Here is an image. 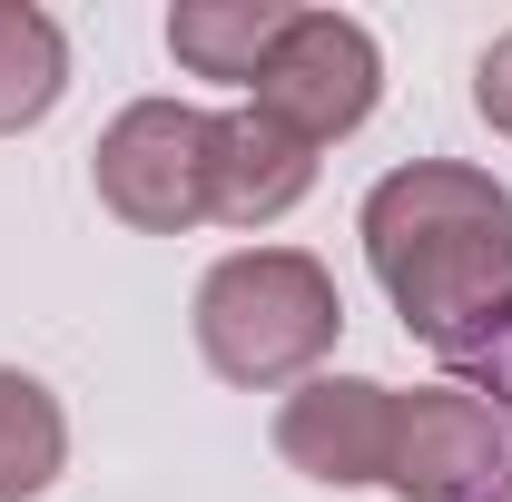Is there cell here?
<instances>
[{
  "label": "cell",
  "instance_id": "cell-7",
  "mask_svg": "<svg viewBox=\"0 0 512 502\" xmlns=\"http://www.w3.org/2000/svg\"><path fill=\"white\" fill-rule=\"evenodd\" d=\"M316 188V148L296 128H276L266 109H227L217 119V217L227 227H266Z\"/></svg>",
  "mask_w": 512,
  "mask_h": 502
},
{
  "label": "cell",
  "instance_id": "cell-6",
  "mask_svg": "<svg viewBox=\"0 0 512 502\" xmlns=\"http://www.w3.org/2000/svg\"><path fill=\"white\" fill-rule=\"evenodd\" d=\"M276 453L306 483H384L394 453V384L365 375H306L276 404Z\"/></svg>",
  "mask_w": 512,
  "mask_h": 502
},
{
  "label": "cell",
  "instance_id": "cell-10",
  "mask_svg": "<svg viewBox=\"0 0 512 502\" xmlns=\"http://www.w3.org/2000/svg\"><path fill=\"white\" fill-rule=\"evenodd\" d=\"M69 89V40L50 10H30V0H0V138L30 119H50Z\"/></svg>",
  "mask_w": 512,
  "mask_h": 502
},
{
  "label": "cell",
  "instance_id": "cell-11",
  "mask_svg": "<svg viewBox=\"0 0 512 502\" xmlns=\"http://www.w3.org/2000/svg\"><path fill=\"white\" fill-rule=\"evenodd\" d=\"M473 109H483V119L512 138V30L483 50V60H473Z\"/></svg>",
  "mask_w": 512,
  "mask_h": 502
},
{
  "label": "cell",
  "instance_id": "cell-2",
  "mask_svg": "<svg viewBox=\"0 0 512 502\" xmlns=\"http://www.w3.org/2000/svg\"><path fill=\"white\" fill-rule=\"evenodd\" d=\"M335 335H345V296L306 247H247L207 266V286H197V355L247 394L316 375Z\"/></svg>",
  "mask_w": 512,
  "mask_h": 502
},
{
  "label": "cell",
  "instance_id": "cell-8",
  "mask_svg": "<svg viewBox=\"0 0 512 502\" xmlns=\"http://www.w3.org/2000/svg\"><path fill=\"white\" fill-rule=\"evenodd\" d=\"M286 0H178L168 10V50L197 69V79H237V89H256V69H266V50L286 40Z\"/></svg>",
  "mask_w": 512,
  "mask_h": 502
},
{
  "label": "cell",
  "instance_id": "cell-9",
  "mask_svg": "<svg viewBox=\"0 0 512 502\" xmlns=\"http://www.w3.org/2000/svg\"><path fill=\"white\" fill-rule=\"evenodd\" d=\"M69 463V424H60V394L20 365H0V502H30L50 493Z\"/></svg>",
  "mask_w": 512,
  "mask_h": 502
},
{
  "label": "cell",
  "instance_id": "cell-3",
  "mask_svg": "<svg viewBox=\"0 0 512 502\" xmlns=\"http://www.w3.org/2000/svg\"><path fill=\"white\" fill-rule=\"evenodd\" d=\"M99 207L138 227V237H188L217 217V119L178 109V99H138L109 119V138L89 148Z\"/></svg>",
  "mask_w": 512,
  "mask_h": 502
},
{
  "label": "cell",
  "instance_id": "cell-1",
  "mask_svg": "<svg viewBox=\"0 0 512 502\" xmlns=\"http://www.w3.org/2000/svg\"><path fill=\"white\" fill-rule=\"evenodd\" d=\"M365 256L414 345L493 355L512 335V197L463 158H414L365 197Z\"/></svg>",
  "mask_w": 512,
  "mask_h": 502
},
{
  "label": "cell",
  "instance_id": "cell-5",
  "mask_svg": "<svg viewBox=\"0 0 512 502\" xmlns=\"http://www.w3.org/2000/svg\"><path fill=\"white\" fill-rule=\"evenodd\" d=\"M503 473H512V424H503L493 394H473V384H414V394H394L384 483L404 502H493Z\"/></svg>",
  "mask_w": 512,
  "mask_h": 502
},
{
  "label": "cell",
  "instance_id": "cell-4",
  "mask_svg": "<svg viewBox=\"0 0 512 502\" xmlns=\"http://www.w3.org/2000/svg\"><path fill=\"white\" fill-rule=\"evenodd\" d=\"M375 99H384V60H375V40H365V20H345V10H296L286 40L256 69L247 109H266L276 128H296L306 148H325V138H345V128L375 119Z\"/></svg>",
  "mask_w": 512,
  "mask_h": 502
}]
</instances>
